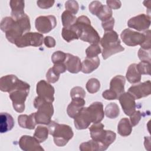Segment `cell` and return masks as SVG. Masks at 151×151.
<instances>
[{
	"label": "cell",
	"instance_id": "obj_1",
	"mask_svg": "<svg viewBox=\"0 0 151 151\" xmlns=\"http://www.w3.org/2000/svg\"><path fill=\"white\" fill-rule=\"evenodd\" d=\"M0 28L5 33L6 39L11 43L15 44L18 39L30 31L29 18L26 14L17 20L14 19L11 17H6L2 19Z\"/></svg>",
	"mask_w": 151,
	"mask_h": 151
},
{
	"label": "cell",
	"instance_id": "obj_2",
	"mask_svg": "<svg viewBox=\"0 0 151 151\" xmlns=\"http://www.w3.org/2000/svg\"><path fill=\"white\" fill-rule=\"evenodd\" d=\"M77 32L78 38L91 44H98L100 37L97 31L91 26L89 18L81 15L77 18L74 24L71 26Z\"/></svg>",
	"mask_w": 151,
	"mask_h": 151
},
{
	"label": "cell",
	"instance_id": "obj_3",
	"mask_svg": "<svg viewBox=\"0 0 151 151\" xmlns=\"http://www.w3.org/2000/svg\"><path fill=\"white\" fill-rule=\"evenodd\" d=\"M104 127L102 123H98L89 127L91 137L99 143L101 151L106 150L116 138V134L114 132L104 130Z\"/></svg>",
	"mask_w": 151,
	"mask_h": 151
},
{
	"label": "cell",
	"instance_id": "obj_4",
	"mask_svg": "<svg viewBox=\"0 0 151 151\" xmlns=\"http://www.w3.org/2000/svg\"><path fill=\"white\" fill-rule=\"evenodd\" d=\"M100 42L103 48L101 52L104 60H106L113 54L120 52L124 50V47L120 44L117 33L114 30L105 32Z\"/></svg>",
	"mask_w": 151,
	"mask_h": 151
},
{
	"label": "cell",
	"instance_id": "obj_5",
	"mask_svg": "<svg viewBox=\"0 0 151 151\" xmlns=\"http://www.w3.org/2000/svg\"><path fill=\"white\" fill-rule=\"evenodd\" d=\"M49 134L54 138V143L59 147L64 146L72 139L74 133L72 128L67 124L51 121L48 124Z\"/></svg>",
	"mask_w": 151,
	"mask_h": 151
},
{
	"label": "cell",
	"instance_id": "obj_6",
	"mask_svg": "<svg viewBox=\"0 0 151 151\" xmlns=\"http://www.w3.org/2000/svg\"><path fill=\"white\" fill-rule=\"evenodd\" d=\"M52 103L40 97H36L34 99V106L37 109V111L35 113L37 124L48 125L50 123L51 118L54 113Z\"/></svg>",
	"mask_w": 151,
	"mask_h": 151
},
{
	"label": "cell",
	"instance_id": "obj_7",
	"mask_svg": "<svg viewBox=\"0 0 151 151\" xmlns=\"http://www.w3.org/2000/svg\"><path fill=\"white\" fill-rule=\"evenodd\" d=\"M30 86L22 81L21 84L9 93V98L12 102L14 109L18 113H22L25 110V101L29 91Z\"/></svg>",
	"mask_w": 151,
	"mask_h": 151
},
{
	"label": "cell",
	"instance_id": "obj_8",
	"mask_svg": "<svg viewBox=\"0 0 151 151\" xmlns=\"http://www.w3.org/2000/svg\"><path fill=\"white\" fill-rule=\"evenodd\" d=\"M44 41V36L42 34L37 32H28L24 34L15 42V45L18 48H24L28 46L39 47Z\"/></svg>",
	"mask_w": 151,
	"mask_h": 151
},
{
	"label": "cell",
	"instance_id": "obj_9",
	"mask_svg": "<svg viewBox=\"0 0 151 151\" xmlns=\"http://www.w3.org/2000/svg\"><path fill=\"white\" fill-rule=\"evenodd\" d=\"M123 42L128 46H136L142 44L145 40V34L126 28L124 29L121 34Z\"/></svg>",
	"mask_w": 151,
	"mask_h": 151
},
{
	"label": "cell",
	"instance_id": "obj_10",
	"mask_svg": "<svg viewBox=\"0 0 151 151\" xmlns=\"http://www.w3.org/2000/svg\"><path fill=\"white\" fill-rule=\"evenodd\" d=\"M57 25L56 18L54 15L40 16L35 19V26L40 33L46 34L53 29Z\"/></svg>",
	"mask_w": 151,
	"mask_h": 151
},
{
	"label": "cell",
	"instance_id": "obj_11",
	"mask_svg": "<svg viewBox=\"0 0 151 151\" xmlns=\"http://www.w3.org/2000/svg\"><path fill=\"white\" fill-rule=\"evenodd\" d=\"M76 128L78 130L86 129L93 122V115L88 107H83L74 118Z\"/></svg>",
	"mask_w": 151,
	"mask_h": 151
},
{
	"label": "cell",
	"instance_id": "obj_12",
	"mask_svg": "<svg viewBox=\"0 0 151 151\" xmlns=\"http://www.w3.org/2000/svg\"><path fill=\"white\" fill-rule=\"evenodd\" d=\"M129 28L139 31H146L150 25V17L145 14H141L131 18L127 22Z\"/></svg>",
	"mask_w": 151,
	"mask_h": 151
},
{
	"label": "cell",
	"instance_id": "obj_13",
	"mask_svg": "<svg viewBox=\"0 0 151 151\" xmlns=\"http://www.w3.org/2000/svg\"><path fill=\"white\" fill-rule=\"evenodd\" d=\"M36 91L38 96L47 101L52 103L54 100V88L46 81L42 80L37 84Z\"/></svg>",
	"mask_w": 151,
	"mask_h": 151
},
{
	"label": "cell",
	"instance_id": "obj_14",
	"mask_svg": "<svg viewBox=\"0 0 151 151\" xmlns=\"http://www.w3.org/2000/svg\"><path fill=\"white\" fill-rule=\"evenodd\" d=\"M128 92L130 93L135 99H140L149 96L151 93V83L150 80H147L139 84L131 86Z\"/></svg>",
	"mask_w": 151,
	"mask_h": 151
},
{
	"label": "cell",
	"instance_id": "obj_15",
	"mask_svg": "<svg viewBox=\"0 0 151 151\" xmlns=\"http://www.w3.org/2000/svg\"><path fill=\"white\" fill-rule=\"evenodd\" d=\"M124 113L130 116L136 109L134 97L129 92H124L118 98Z\"/></svg>",
	"mask_w": 151,
	"mask_h": 151
},
{
	"label": "cell",
	"instance_id": "obj_16",
	"mask_svg": "<svg viewBox=\"0 0 151 151\" xmlns=\"http://www.w3.org/2000/svg\"><path fill=\"white\" fill-rule=\"evenodd\" d=\"M21 82L22 80L13 74L3 76L0 78V90L1 91L9 93L17 88Z\"/></svg>",
	"mask_w": 151,
	"mask_h": 151
},
{
	"label": "cell",
	"instance_id": "obj_17",
	"mask_svg": "<svg viewBox=\"0 0 151 151\" xmlns=\"http://www.w3.org/2000/svg\"><path fill=\"white\" fill-rule=\"evenodd\" d=\"M20 148L24 151H42L44 149L40 142L34 137L28 135L21 137L18 142Z\"/></svg>",
	"mask_w": 151,
	"mask_h": 151
},
{
	"label": "cell",
	"instance_id": "obj_18",
	"mask_svg": "<svg viewBox=\"0 0 151 151\" xmlns=\"http://www.w3.org/2000/svg\"><path fill=\"white\" fill-rule=\"evenodd\" d=\"M65 65L67 70L71 73L76 74L81 70L82 65L80 58L70 53H67Z\"/></svg>",
	"mask_w": 151,
	"mask_h": 151
},
{
	"label": "cell",
	"instance_id": "obj_19",
	"mask_svg": "<svg viewBox=\"0 0 151 151\" xmlns=\"http://www.w3.org/2000/svg\"><path fill=\"white\" fill-rule=\"evenodd\" d=\"M86 101L83 98H73L71 103L68 104L67 109V113L71 118H74L78 112L84 107Z\"/></svg>",
	"mask_w": 151,
	"mask_h": 151
},
{
	"label": "cell",
	"instance_id": "obj_20",
	"mask_svg": "<svg viewBox=\"0 0 151 151\" xmlns=\"http://www.w3.org/2000/svg\"><path fill=\"white\" fill-rule=\"evenodd\" d=\"M9 5L11 8V17L14 19L17 20L25 15L24 12V1L11 0L9 1Z\"/></svg>",
	"mask_w": 151,
	"mask_h": 151
},
{
	"label": "cell",
	"instance_id": "obj_21",
	"mask_svg": "<svg viewBox=\"0 0 151 151\" xmlns=\"http://www.w3.org/2000/svg\"><path fill=\"white\" fill-rule=\"evenodd\" d=\"M126 80L124 77L117 75L114 77L110 83V90L113 91L119 97L124 92V84Z\"/></svg>",
	"mask_w": 151,
	"mask_h": 151
},
{
	"label": "cell",
	"instance_id": "obj_22",
	"mask_svg": "<svg viewBox=\"0 0 151 151\" xmlns=\"http://www.w3.org/2000/svg\"><path fill=\"white\" fill-rule=\"evenodd\" d=\"M88 108L90 109L93 116H94L93 123L95 124L100 123L101 121L103 119L104 116L103 103L100 101H95L91 103L88 106Z\"/></svg>",
	"mask_w": 151,
	"mask_h": 151
},
{
	"label": "cell",
	"instance_id": "obj_23",
	"mask_svg": "<svg viewBox=\"0 0 151 151\" xmlns=\"http://www.w3.org/2000/svg\"><path fill=\"white\" fill-rule=\"evenodd\" d=\"M14 126V120L12 116L8 113H1L0 114V132L6 133Z\"/></svg>",
	"mask_w": 151,
	"mask_h": 151
},
{
	"label": "cell",
	"instance_id": "obj_24",
	"mask_svg": "<svg viewBox=\"0 0 151 151\" xmlns=\"http://www.w3.org/2000/svg\"><path fill=\"white\" fill-rule=\"evenodd\" d=\"M100 59L98 57L93 58L86 57L81 63V71L85 74H88L97 69L100 65Z\"/></svg>",
	"mask_w": 151,
	"mask_h": 151
},
{
	"label": "cell",
	"instance_id": "obj_25",
	"mask_svg": "<svg viewBox=\"0 0 151 151\" xmlns=\"http://www.w3.org/2000/svg\"><path fill=\"white\" fill-rule=\"evenodd\" d=\"M18 124L24 129H34L37 124L35 119V113H31L28 116L27 114H21L18 117Z\"/></svg>",
	"mask_w": 151,
	"mask_h": 151
},
{
	"label": "cell",
	"instance_id": "obj_26",
	"mask_svg": "<svg viewBox=\"0 0 151 151\" xmlns=\"http://www.w3.org/2000/svg\"><path fill=\"white\" fill-rule=\"evenodd\" d=\"M126 77L127 81L132 84L139 83L141 80V74L138 71L136 64L133 63L130 64L127 70Z\"/></svg>",
	"mask_w": 151,
	"mask_h": 151
},
{
	"label": "cell",
	"instance_id": "obj_27",
	"mask_svg": "<svg viewBox=\"0 0 151 151\" xmlns=\"http://www.w3.org/2000/svg\"><path fill=\"white\" fill-rule=\"evenodd\" d=\"M132 131V126L127 118L124 117L119 122L117 126L118 133L122 136L126 137L130 135Z\"/></svg>",
	"mask_w": 151,
	"mask_h": 151
},
{
	"label": "cell",
	"instance_id": "obj_28",
	"mask_svg": "<svg viewBox=\"0 0 151 151\" xmlns=\"http://www.w3.org/2000/svg\"><path fill=\"white\" fill-rule=\"evenodd\" d=\"M49 130L48 128L45 126H38L35 130L34 137L40 142H44L48 136Z\"/></svg>",
	"mask_w": 151,
	"mask_h": 151
},
{
	"label": "cell",
	"instance_id": "obj_29",
	"mask_svg": "<svg viewBox=\"0 0 151 151\" xmlns=\"http://www.w3.org/2000/svg\"><path fill=\"white\" fill-rule=\"evenodd\" d=\"M77 20V18L70 12L65 10L61 15V21L64 27L70 28L73 26Z\"/></svg>",
	"mask_w": 151,
	"mask_h": 151
},
{
	"label": "cell",
	"instance_id": "obj_30",
	"mask_svg": "<svg viewBox=\"0 0 151 151\" xmlns=\"http://www.w3.org/2000/svg\"><path fill=\"white\" fill-rule=\"evenodd\" d=\"M120 113V109L118 105L115 103H110L105 108L104 114L110 119H116Z\"/></svg>",
	"mask_w": 151,
	"mask_h": 151
},
{
	"label": "cell",
	"instance_id": "obj_31",
	"mask_svg": "<svg viewBox=\"0 0 151 151\" xmlns=\"http://www.w3.org/2000/svg\"><path fill=\"white\" fill-rule=\"evenodd\" d=\"M79 149L81 151H101L99 143L93 139L82 143Z\"/></svg>",
	"mask_w": 151,
	"mask_h": 151
},
{
	"label": "cell",
	"instance_id": "obj_32",
	"mask_svg": "<svg viewBox=\"0 0 151 151\" xmlns=\"http://www.w3.org/2000/svg\"><path fill=\"white\" fill-rule=\"evenodd\" d=\"M62 37L64 40L69 42L72 40L78 39V35L72 27L70 28L63 27L61 32Z\"/></svg>",
	"mask_w": 151,
	"mask_h": 151
},
{
	"label": "cell",
	"instance_id": "obj_33",
	"mask_svg": "<svg viewBox=\"0 0 151 151\" xmlns=\"http://www.w3.org/2000/svg\"><path fill=\"white\" fill-rule=\"evenodd\" d=\"M88 92L91 94L97 93L100 88V81L95 78H91L88 80L86 86Z\"/></svg>",
	"mask_w": 151,
	"mask_h": 151
},
{
	"label": "cell",
	"instance_id": "obj_34",
	"mask_svg": "<svg viewBox=\"0 0 151 151\" xmlns=\"http://www.w3.org/2000/svg\"><path fill=\"white\" fill-rule=\"evenodd\" d=\"M97 17L102 22L108 20L112 18V10L107 5H103Z\"/></svg>",
	"mask_w": 151,
	"mask_h": 151
},
{
	"label": "cell",
	"instance_id": "obj_35",
	"mask_svg": "<svg viewBox=\"0 0 151 151\" xmlns=\"http://www.w3.org/2000/svg\"><path fill=\"white\" fill-rule=\"evenodd\" d=\"M101 52V49L98 44H91L86 50V57L93 58L97 57V55Z\"/></svg>",
	"mask_w": 151,
	"mask_h": 151
},
{
	"label": "cell",
	"instance_id": "obj_36",
	"mask_svg": "<svg viewBox=\"0 0 151 151\" xmlns=\"http://www.w3.org/2000/svg\"><path fill=\"white\" fill-rule=\"evenodd\" d=\"M136 67L141 75H150V62L147 61H142L139 64H136Z\"/></svg>",
	"mask_w": 151,
	"mask_h": 151
},
{
	"label": "cell",
	"instance_id": "obj_37",
	"mask_svg": "<svg viewBox=\"0 0 151 151\" xmlns=\"http://www.w3.org/2000/svg\"><path fill=\"white\" fill-rule=\"evenodd\" d=\"M67 58V54L61 51L54 52L51 56V60L54 64L63 63Z\"/></svg>",
	"mask_w": 151,
	"mask_h": 151
},
{
	"label": "cell",
	"instance_id": "obj_38",
	"mask_svg": "<svg viewBox=\"0 0 151 151\" xmlns=\"http://www.w3.org/2000/svg\"><path fill=\"white\" fill-rule=\"evenodd\" d=\"M65 8L67 11L74 15L77 13L79 9V6L77 1L74 0H70L65 2Z\"/></svg>",
	"mask_w": 151,
	"mask_h": 151
},
{
	"label": "cell",
	"instance_id": "obj_39",
	"mask_svg": "<svg viewBox=\"0 0 151 151\" xmlns=\"http://www.w3.org/2000/svg\"><path fill=\"white\" fill-rule=\"evenodd\" d=\"M103 5H102L101 3L98 1H93L89 4V11L93 15H95L97 16L101 9L102 8Z\"/></svg>",
	"mask_w": 151,
	"mask_h": 151
},
{
	"label": "cell",
	"instance_id": "obj_40",
	"mask_svg": "<svg viewBox=\"0 0 151 151\" xmlns=\"http://www.w3.org/2000/svg\"><path fill=\"white\" fill-rule=\"evenodd\" d=\"M70 96L71 99L75 97H80L84 99L86 96V92L81 87H74L70 91Z\"/></svg>",
	"mask_w": 151,
	"mask_h": 151
},
{
	"label": "cell",
	"instance_id": "obj_41",
	"mask_svg": "<svg viewBox=\"0 0 151 151\" xmlns=\"http://www.w3.org/2000/svg\"><path fill=\"white\" fill-rule=\"evenodd\" d=\"M60 78V74L55 72L53 68H50L46 74V78L47 81L51 83H54L57 82Z\"/></svg>",
	"mask_w": 151,
	"mask_h": 151
},
{
	"label": "cell",
	"instance_id": "obj_42",
	"mask_svg": "<svg viewBox=\"0 0 151 151\" xmlns=\"http://www.w3.org/2000/svg\"><path fill=\"white\" fill-rule=\"evenodd\" d=\"M138 57L141 61L150 62V50L140 48L138 51Z\"/></svg>",
	"mask_w": 151,
	"mask_h": 151
},
{
	"label": "cell",
	"instance_id": "obj_43",
	"mask_svg": "<svg viewBox=\"0 0 151 151\" xmlns=\"http://www.w3.org/2000/svg\"><path fill=\"white\" fill-rule=\"evenodd\" d=\"M144 34H145V41L140 44L141 48L145 50H150L151 48V42H150V30L147 29L144 31Z\"/></svg>",
	"mask_w": 151,
	"mask_h": 151
},
{
	"label": "cell",
	"instance_id": "obj_44",
	"mask_svg": "<svg viewBox=\"0 0 151 151\" xmlns=\"http://www.w3.org/2000/svg\"><path fill=\"white\" fill-rule=\"evenodd\" d=\"M142 118V113L139 110L134 111L130 116V123L132 126H136Z\"/></svg>",
	"mask_w": 151,
	"mask_h": 151
},
{
	"label": "cell",
	"instance_id": "obj_45",
	"mask_svg": "<svg viewBox=\"0 0 151 151\" xmlns=\"http://www.w3.org/2000/svg\"><path fill=\"white\" fill-rule=\"evenodd\" d=\"M114 19L113 17L108 20L102 22L101 23L102 27L105 32L113 30V28L114 27Z\"/></svg>",
	"mask_w": 151,
	"mask_h": 151
},
{
	"label": "cell",
	"instance_id": "obj_46",
	"mask_svg": "<svg viewBox=\"0 0 151 151\" xmlns=\"http://www.w3.org/2000/svg\"><path fill=\"white\" fill-rule=\"evenodd\" d=\"M102 96L104 99L108 100L118 99L117 95L113 91L110 89L106 90L104 91H103L102 93Z\"/></svg>",
	"mask_w": 151,
	"mask_h": 151
},
{
	"label": "cell",
	"instance_id": "obj_47",
	"mask_svg": "<svg viewBox=\"0 0 151 151\" xmlns=\"http://www.w3.org/2000/svg\"><path fill=\"white\" fill-rule=\"evenodd\" d=\"M54 2V1H38L37 4V5L41 8L47 9L52 6Z\"/></svg>",
	"mask_w": 151,
	"mask_h": 151
},
{
	"label": "cell",
	"instance_id": "obj_48",
	"mask_svg": "<svg viewBox=\"0 0 151 151\" xmlns=\"http://www.w3.org/2000/svg\"><path fill=\"white\" fill-rule=\"evenodd\" d=\"M52 68L55 72H57L59 74H60L61 73H64L67 70L66 66L64 63L54 64V66Z\"/></svg>",
	"mask_w": 151,
	"mask_h": 151
},
{
	"label": "cell",
	"instance_id": "obj_49",
	"mask_svg": "<svg viewBox=\"0 0 151 151\" xmlns=\"http://www.w3.org/2000/svg\"><path fill=\"white\" fill-rule=\"evenodd\" d=\"M44 43L48 48H53L56 44L55 39L50 36H46L44 38Z\"/></svg>",
	"mask_w": 151,
	"mask_h": 151
},
{
	"label": "cell",
	"instance_id": "obj_50",
	"mask_svg": "<svg viewBox=\"0 0 151 151\" xmlns=\"http://www.w3.org/2000/svg\"><path fill=\"white\" fill-rule=\"evenodd\" d=\"M107 6L110 9H117L121 7L122 3L120 1H106Z\"/></svg>",
	"mask_w": 151,
	"mask_h": 151
}]
</instances>
